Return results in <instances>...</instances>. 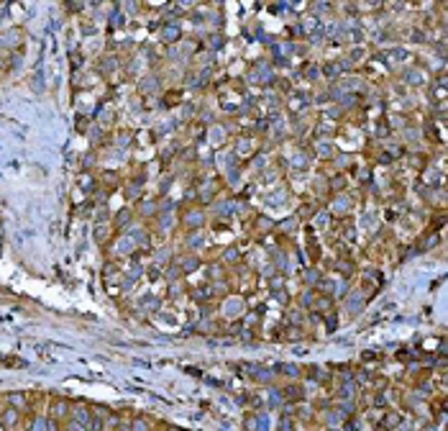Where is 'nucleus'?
Segmentation results:
<instances>
[{
	"instance_id": "nucleus-1",
	"label": "nucleus",
	"mask_w": 448,
	"mask_h": 431,
	"mask_svg": "<svg viewBox=\"0 0 448 431\" xmlns=\"http://www.w3.org/2000/svg\"><path fill=\"white\" fill-rule=\"evenodd\" d=\"M18 421H21V411H16V408H8V411L0 413V423H3L6 428H13Z\"/></svg>"
},
{
	"instance_id": "nucleus-2",
	"label": "nucleus",
	"mask_w": 448,
	"mask_h": 431,
	"mask_svg": "<svg viewBox=\"0 0 448 431\" xmlns=\"http://www.w3.org/2000/svg\"><path fill=\"white\" fill-rule=\"evenodd\" d=\"M29 431H49V418L46 416H34Z\"/></svg>"
},
{
	"instance_id": "nucleus-5",
	"label": "nucleus",
	"mask_w": 448,
	"mask_h": 431,
	"mask_svg": "<svg viewBox=\"0 0 448 431\" xmlns=\"http://www.w3.org/2000/svg\"><path fill=\"white\" fill-rule=\"evenodd\" d=\"M67 431H87V426H82V423H77V421H67Z\"/></svg>"
},
{
	"instance_id": "nucleus-6",
	"label": "nucleus",
	"mask_w": 448,
	"mask_h": 431,
	"mask_svg": "<svg viewBox=\"0 0 448 431\" xmlns=\"http://www.w3.org/2000/svg\"><path fill=\"white\" fill-rule=\"evenodd\" d=\"M133 431H149V426H146L141 418H136V421H133Z\"/></svg>"
},
{
	"instance_id": "nucleus-4",
	"label": "nucleus",
	"mask_w": 448,
	"mask_h": 431,
	"mask_svg": "<svg viewBox=\"0 0 448 431\" xmlns=\"http://www.w3.org/2000/svg\"><path fill=\"white\" fill-rule=\"evenodd\" d=\"M67 416H69V405L64 400H57L52 408V418H67Z\"/></svg>"
},
{
	"instance_id": "nucleus-3",
	"label": "nucleus",
	"mask_w": 448,
	"mask_h": 431,
	"mask_svg": "<svg viewBox=\"0 0 448 431\" xmlns=\"http://www.w3.org/2000/svg\"><path fill=\"white\" fill-rule=\"evenodd\" d=\"M8 403H11V408L23 411V408H26V395H23V393H11V395H8Z\"/></svg>"
}]
</instances>
